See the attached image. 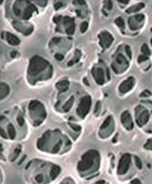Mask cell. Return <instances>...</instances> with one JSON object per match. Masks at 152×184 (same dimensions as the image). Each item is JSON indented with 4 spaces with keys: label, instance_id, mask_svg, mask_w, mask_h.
Here are the masks:
<instances>
[{
    "label": "cell",
    "instance_id": "obj_1",
    "mask_svg": "<svg viewBox=\"0 0 152 184\" xmlns=\"http://www.w3.org/2000/svg\"><path fill=\"white\" fill-rule=\"evenodd\" d=\"M98 161H99L98 152L94 150H91L83 155L81 160L78 164V170L80 172L88 170L89 169L93 168L94 165H96V163L98 164Z\"/></svg>",
    "mask_w": 152,
    "mask_h": 184
},
{
    "label": "cell",
    "instance_id": "obj_2",
    "mask_svg": "<svg viewBox=\"0 0 152 184\" xmlns=\"http://www.w3.org/2000/svg\"><path fill=\"white\" fill-rule=\"evenodd\" d=\"M29 113L30 117L34 119V125L39 126L45 119L46 113L44 106L36 100H33L29 105Z\"/></svg>",
    "mask_w": 152,
    "mask_h": 184
},
{
    "label": "cell",
    "instance_id": "obj_3",
    "mask_svg": "<svg viewBox=\"0 0 152 184\" xmlns=\"http://www.w3.org/2000/svg\"><path fill=\"white\" fill-rule=\"evenodd\" d=\"M46 66H49L45 59L39 57H34L30 61L29 69H28V74L31 77H35L39 75V73L46 68Z\"/></svg>",
    "mask_w": 152,
    "mask_h": 184
},
{
    "label": "cell",
    "instance_id": "obj_4",
    "mask_svg": "<svg viewBox=\"0 0 152 184\" xmlns=\"http://www.w3.org/2000/svg\"><path fill=\"white\" fill-rule=\"evenodd\" d=\"M90 107H91V98H90V97H88V96L84 97L83 98H81L79 105L78 107V109H77L78 115L81 118H84L88 115L89 109H90Z\"/></svg>",
    "mask_w": 152,
    "mask_h": 184
},
{
    "label": "cell",
    "instance_id": "obj_5",
    "mask_svg": "<svg viewBox=\"0 0 152 184\" xmlns=\"http://www.w3.org/2000/svg\"><path fill=\"white\" fill-rule=\"evenodd\" d=\"M148 118H149V113L146 108H142L140 106L137 107V108H136V121L139 127L144 126L148 121Z\"/></svg>",
    "mask_w": 152,
    "mask_h": 184
},
{
    "label": "cell",
    "instance_id": "obj_6",
    "mask_svg": "<svg viewBox=\"0 0 152 184\" xmlns=\"http://www.w3.org/2000/svg\"><path fill=\"white\" fill-rule=\"evenodd\" d=\"M130 161H131V158L129 154H124L121 157L119 162H118V174L119 175H123L125 174L129 167H130Z\"/></svg>",
    "mask_w": 152,
    "mask_h": 184
},
{
    "label": "cell",
    "instance_id": "obj_7",
    "mask_svg": "<svg viewBox=\"0 0 152 184\" xmlns=\"http://www.w3.org/2000/svg\"><path fill=\"white\" fill-rule=\"evenodd\" d=\"M144 21V15H136L128 19V24L131 30H137L142 26V22Z\"/></svg>",
    "mask_w": 152,
    "mask_h": 184
},
{
    "label": "cell",
    "instance_id": "obj_8",
    "mask_svg": "<svg viewBox=\"0 0 152 184\" xmlns=\"http://www.w3.org/2000/svg\"><path fill=\"white\" fill-rule=\"evenodd\" d=\"M99 40H100V45L103 48H108L111 43L113 42V36L107 31H104L99 34L98 36Z\"/></svg>",
    "mask_w": 152,
    "mask_h": 184
},
{
    "label": "cell",
    "instance_id": "obj_9",
    "mask_svg": "<svg viewBox=\"0 0 152 184\" xmlns=\"http://www.w3.org/2000/svg\"><path fill=\"white\" fill-rule=\"evenodd\" d=\"M121 122H122L123 126H124L128 131L132 130L133 127H134V123H133L131 115H130V113L128 111V110H126V111H124L122 113V115H121Z\"/></svg>",
    "mask_w": 152,
    "mask_h": 184
},
{
    "label": "cell",
    "instance_id": "obj_10",
    "mask_svg": "<svg viewBox=\"0 0 152 184\" xmlns=\"http://www.w3.org/2000/svg\"><path fill=\"white\" fill-rule=\"evenodd\" d=\"M134 86V78L132 77H129L128 79L124 80L120 84L119 86V91L121 93H127L129 90H131V88Z\"/></svg>",
    "mask_w": 152,
    "mask_h": 184
},
{
    "label": "cell",
    "instance_id": "obj_11",
    "mask_svg": "<svg viewBox=\"0 0 152 184\" xmlns=\"http://www.w3.org/2000/svg\"><path fill=\"white\" fill-rule=\"evenodd\" d=\"M128 66V61L126 60L124 56L121 55V54H118L117 56V58H116L115 62H113V64H112V69L115 70L117 68V67H123L124 69H127Z\"/></svg>",
    "mask_w": 152,
    "mask_h": 184
},
{
    "label": "cell",
    "instance_id": "obj_12",
    "mask_svg": "<svg viewBox=\"0 0 152 184\" xmlns=\"http://www.w3.org/2000/svg\"><path fill=\"white\" fill-rule=\"evenodd\" d=\"M113 126V119H112V117H108L107 119L105 121L103 122L101 128H100V131H99V135L101 138H107L108 137V127H111Z\"/></svg>",
    "mask_w": 152,
    "mask_h": 184
},
{
    "label": "cell",
    "instance_id": "obj_13",
    "mask_svg": "<svg viewBox=\"0 0 152 184\" xmlns=\"http://www.w3.org/2000/svg\"><path fill=\"white\" fill-rule=\"evenodd\" d=\"M92 75L94 79L96 80V82L99 85H102L105 81V78H104V72L101 68H94L92 69Z\"/></svg>",
    "mask_w": 152,
    "mask_h": 184
},
{
    "label": "cell",
    "instance_id": "obj_14",
    "mask_svg": "<svg viewBox=\"0 0 152 184\" xmlns=\"http://www.w3.org/2000/svg\"><path fill=\"white\" fill-rule=\"evenodd\" d=\"M64 24H65V26H66V34L72 35L74 33V30H75V24H74L73 18H71L69 16H66L64 18Z\"/></svg>",
    "mask_w": 152,
    "mask_h": 184
},
{
    "label": "cell",
    "instance_id": "obj_15",
    "mask_svg": "<svg viewBox=\"0 0 152 184\" xmlns=\"http://www.w3.org/2000/svg\"><path fill=\"white\" fill-rule=\"evenodd\" d=\"M6 40H7V42H8L9 44H10V45H12V46H16V45H18V44L20 43V40L18 39L17 36H14L13 34L6 33Z\"/></svg>",
    "mask_w": 152,
    "mask_h": 184
},
{
    "label": "cell",
    "instance_id": "obj_16",
    "mask_svg": "<svg viewBox=\"0 0 152 184\" xmlns=\"http://www.w3.org/2000/svg\"><path fill=\"white\" fill-rule=\"evenodd\" d=\"M69 81L62 80V81H59V82H58V83H56V88H58L60 92H65L66 89L69 88Z\"/></svg>",
    "mask_w": 152,
    "mask_h": 184
},
{
    "label": "cell",
    "instance_id": "obj_17",
    "mask_svg": "<svg viewBox=\"0 0 152 184\" xmlns=\"http://www.w3.org/2000/svg\"><path fill=\"white\" fill-rule=\"evenodd\" d=\"M80 57H81V52H80V50L77 49V50H76V52H75L74 58L71 59V61H69V62L68 63V66H69V67H70V66L74 65L75 63H77V62L79 60Z\"/></svg>",
    "mask_w": 152,
    "mask_h": 184
},
{
    "label": "cell",
    "instance_id": "obj_18",
    "mask_svg": "<svg viewBox=\"0 0 152 184\" xmlns=\"http://www.w3.org/2000/svg\"><path fill=\"white\" fill-rule=\"evenodd\" d=\"M145 6V5L143 3H138V4H136L134 6H130L128 10H127V13H133V12H137L138 10H140L141 8H143Z\"/></svg>",
    "mask_w": 152,
    "mask_h": 184
},
{
    "label": "cell",
    "instance_id": "obj_19",
    "mask_svg": "<svg viewBox=\"0 0 152 184\" xmlns=\"http://www.w3.org/2000/svg\"><path fill=\"white\" fill-rule=\"evenodd\" d=\"M9 93V87L2 82L1 83V98H4L7 96V94Z\"/></svg>",
    "mask_w": 152,
    "mask_h": 184
},
{
    "label": "cell",
    "instance_id": "obj_20",
    "mask_svg": "<svg viewBox=\"0 0 152 184\" xmlns=\"http://www.w3.org/2000/svg\"><path fill=\"white\" fill-rule=\"evenodd\" d=\"M73 102H74V98L73 97H71L69 100H68V102H66L65 105H64V107H63V110L64 111H69V110L71 108V107L73 106Z\"/></svg>",
    "mask_w": 152,
    "mask_h": 184
},
{
    "label": "cell",
    "instance_id": "obj_21",
    "mask_svg": "<svg viewBox=\"0 0 152 184\" xmlns=\"http://www.w3.org/2000/svg\"><path fill=\"white\" fill-rule=\"evenodd\" d=\"M60 170H60V168L59 166H56V165H54L52 170H51V177H52V179H56V176H58L59 174Z\"/></svg>",
    "mask_w": 152,
    "mask_h": 184
},
{
    "label": "cell",
    "instance_id": "obj_22",
    "mask_svg": "<svg viewBox=\"0 0 152 184\" xmlns=\"http://www.w3.org/2000/svg\"><path fill=\"white\" fill-rule=\"evenodd\" d=\"M8 135H9V138H10L11 140H14L15 139V136H16V131H15V128L12 124H9L8 125Z\"/></svg>",
    "mask_w": 152,
    "mask_h": 184
},
{
    "label": "cell",
    "instance_id": "obj_23",
    "mask_svg": "<svg viewBox=\"0 0 152 184\" xmlns=\"http://www.w3.org/2000/svg\"><path fill=\"white\" fill-rule=\"evenodd\" d=\"M141 52H142V55H143V56H146V57L149 56V55H150V50H149V48L148 47V45L144 44L143 46H142V47H141Z\"/></svg>",
    "mask_w": 152,
    "mask_h": 184
},
{
    "label": "cell",
    "instance_id": "obj_24",
    "mask_svg": "<svg viewBox=\"0 0 152 184\" xmlns=\"http://www.w3.org/2000/svg\"><path fill=\"white\" fill-rule=\"evenodd\" d=\"M115 23L117 24V26L118 27H120L121 29H124V26H125V23L124 21H123V19L121 17H118L117 19L115 20Z\"/></svg>",
    "mask_w": 152,
    "mask_h": 184
},
{
    "label": "cell",
    "instance_id": "obj_25",
    "mask_svg": "<svg viewBox=\"0 0 152 184\" xmlns=\"http://www.w3.org/2000/svg\"><path fill=\"white\" fill-rule=\"evenodd\" d=\"M144 148L146 149V150H152V140L150 139V140H148V141L145 143V145H144Z\"/></svg>",
    "mask_w": 152,
    "mask_h": 184
},
{
    "label": "cell",
    "instance_id": "obj_26",
    "mask_svg": "<svg viewBox=\"0 0 152 184\" xmlns=\"http://www.w3.org/2000/svg\"><path fill=\"white\" fill-rule=\"evenodd\" d=\"M150 96H151V92H150L149 90H148V89H145V90L140 94V97H141V98H148V97H150Z\"/></svg>",
    "mask_w": 152,
    "mask_h": 184
},
{
    "label": "cell",
    "instance_id": "obj_27",
    "mask_svg": "<svg viewBox=\"0 0 152 184\" xmlns=\"http://www.w3.org/2000/svg\"><path fill=\"white\" fill-rule=\"evenodd\" d=\"M88 24L87 23V22H84V23H82L81 24V26H80V30H81V32H85L87 29H88Z\"/></svg>",
    "mask_w": 152,
    "mask_h": 184
},
{
    "label": "cell",
    "instance_id": "obj_28",
    "mask_svg": "<svg viewBox=\"0 0 152 184\" xmlns=\"http://www.w3.org/2000/svg\"><path fill=\"white\" fill-rule=\"evenodd\" d=\"M135 159V161H136V165H137V167L138 168V169H142V163H141V160L138 158V157H135L134 158Z\"/></svg>",
    "mask_w": 152,
    "mask_h": 184
},
{
    "label": "cell",
    "instance_id": "obj_29",
    "mask_svg": "<svg viewBox=\"0 0 152 184\" xmlns=\"http://www.w3.org/2000/svg\"><path fill=\"white\" fill-rule=\"evenodd\" d=\"M36 182L37 183H43L44 182V179H43V176L42 175H37L36 176Z\"/></svg>",
    "mask_w": 152,
    "mask_h": 184
},
{
    "label": "cell",
    "instance_id": "obj_30",
    "mask_svg": "<svg viewBox=\"0 0 152 184\" xmlns=\"http://www.w3.org/2000/svg\"><path fill=\"white\" fill-rule=\"evenodd\" d=\"M100 107H101V104H100V102L98 101V102L97 103V105H96V108H95V113H98L99 112V110H100Z\"/></svg>",
    "mask_w": 152,
    "mask_h": 184
},
{
    "label": "cell",
    "instance_id": "obj_31",
    "mask_svg": "<svg viewBox=\"0 0 152 184\" xmlns=\"http://www.w3.org/2000/svg\"><path fill=\"white\" fill-rule=\"evenodd\" d=\"M126 51H127V54H128V56L129 58H131V50H130V48H129V46H126Z\"/></svg>",
    "mask_w": 152,
    "mask_h": 184
},
{
    "label": "cell",
    "instance_id": "obj_32",
    "mask_svg": "<svg viewBox=\"0 0 152 184\" xmlns=\"http://www.w3.org/2000/svg\"><path fill=\"white\" fill-rule=\"evenodd\" d=\"M147 59H148V57L143 56V55H141V56H139V57H138V61H139V62H142V61L147 60Z\"/></svg>",
    "mask_w": 152,
    "mask_h": 184
},
{
    "label": "cell",
    "instance_id": "obj_33",
    "mask_svg": "<svg viewBox=\"0 0 152 184\" xmlns=\"http://www.w3.org/2000/svg\"><path fill=\"white\" fill-rule=\"evenodd\" d=\"M17 121H18V123H19V124L22 126V125L24 124V118H23L21 116H19V117L17 118Z\"/></svg>",
    "mask_w": 152,
    "mask_h": 184
},
{
    "label": "cell",
    "instance_id": "obj_34",
    "mask_svg": "<svg viewBox=\"0 0 152 184\" xmlns=\"http://www.w3.org/2000/svg\"><path fill=\"white\" fill-rule=\"evenodd\" d=\"M105 4L108 6V10H110V9L112 8V2L111 1H105Z\"/></svg>",
    "mask_w": 152,
    "mask_h": 184
},
{
    "label": "cell",
    "instance_id": "obj_35",
    "mask_svg": "<svg viewBox=\"0 0 152 184\" xmlns=\"http://www.w3.org/2000/svg\"><path fill=\"white\" fill-rule=\"evenodd\" d=\"M55 58H56V59H59V60H62L63 59V55H60V54H56L55 55Z\"/></svg>",
    "mask_w": 152,
    "mask_h": 184
},
{
    "label": "cell",
    "instance_id": "obj_36",
    "mask_svg": "<svg viewBox=\"0 0 152 184\" xmlns=\"http://www.w3.org/2000/svg\"><path fill=\"white\" fill-rule=\"evenodd\" d=\"M131 184H141V182H140L139 180L135 179V180H133L131 181Z\"/></svg>",
    "mask_w": 152,
    "mask_h": 184
},
{
    "label": "cell",
    "instance_id": "obj_37",
    "mask_svg": "<svg viewBox=\"0 0 152 184\" xmlns=\"http://www.w3.org/2000/svg\"><path fill=\"white\" fill-rule=\"evenodd\" d=\"M61 6H62V3H60V2L55 4V8L56 9V10H58V9H59V7H61Z\"/></svg>",
    "mask_w": 152,
    "mask_h": 184
},
{
    "label": "cell",
    "instance_id": "obj_38",
    "mask_svg": "<svg viewBox=\"0 0 152 184\" xmlns=\"http://www.w3.org/2000/svg\"><path fill=\"white\" fill-rule=\"evenodd\" d=\"M71 125V127L74 128V130H76V131H79L80 130V127H78V125H72V124H70Z\"/></svg>",
    "mask_w": 152,
    "mask_h": 184
},
{
    "label": "cell",
    "instance_id": "obj_39",
    "mask_svg": "<svg viewBox=\"0 0 152 184\" xmlns=\"http://www.w3.org/2000/svg\"><path fill=\"white\" fill-rule=\"evenodd\" d=\"M118 2H120L122 4H128L129 1H128V0H118Z\"/></svg>",
    "mask_w": 152,
    "mask_h": 184
},
{
    "label": "cell",
    "instance_id": "obj_40",
    "mask_svg": "<svg viewBox=\"0 0 152 184\" xmlns=\"http://www.w3.org/2000/svg\"><path fill=\"white\" fill-rule=\"evenodd\" d=\"M60 184H69V180H68V179L64 180H63Z\"/></svg>",
    "mask_w": 152,
    "mask_h": 184
},
{
    "label": "cell",
    "instance_id": "obj_41",
    "mask_svg": "<svg viewBox=\"0 0 152 184\" xmlns=\"http://www.w3.org/2000/svg\"><path fill=\"white\" fill-rule=\"evenodd\" d=\"M94 184H105V181H104V180H98L97 182H95Z\"/></svg>",
    "mask_w": 152,
    "mask_h": 184
},
{
    "label": "cell",
    "instance_id": "obj_42",
    "mask_svg": "<svg viewBox=\"0 0 152 184\" xmlns=\"http://www.w3.org/2000/svg\"><path fill=\"white\" fill-rule=\"evenodd\" d=\"M151 44H152V39H151Z\"/></svg>",
    "mask_w": 152,
    "mask_h": 184
}]
</instances>
